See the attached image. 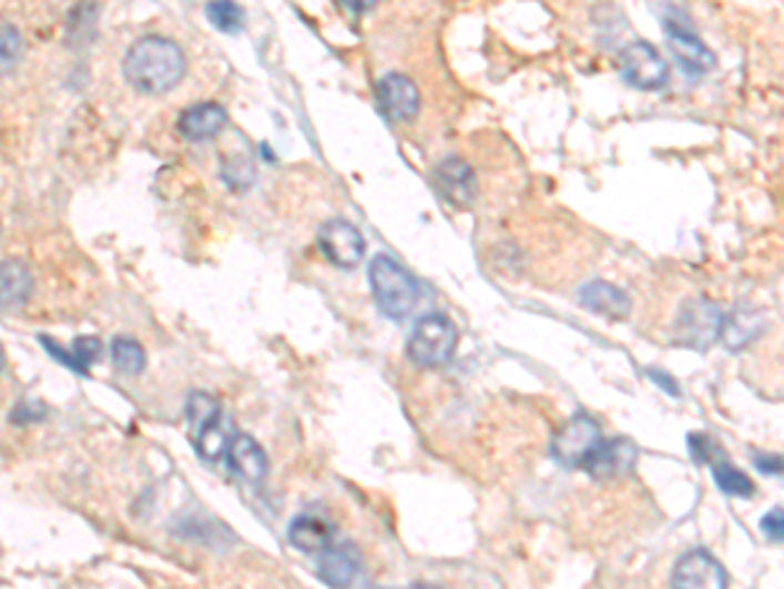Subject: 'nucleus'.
<instances>
[{
  "mask_svg": "<svg viewBox=\"0 0 784 589\" xmlns=\"http://www.w3.org/2000/svg\"><path fill=\"white\" fill-rule=\"evenodd\" d=\"M646 375L654 377V383L662 385L666 393H672V396H680V388H678V383L672 380V375L662 373V369H646Z\"/></svg>",
  "mask_w": 784,
  "mask_h": 589,
  "instance_id": "29",
  "label": "nucleus"
},
{
  "mask_svg": "<svg viewBox=\"0 0 784 589\" xmlns=\"http://www.w3.org/2000/svg\"><path fill=\"white\" fill-rule=\"evenodd\" d=\"M435 179H437L439 194H442L447 202H452V205H458V207L471 205V202L476 200V194H479L476 171L466 163L464 158H456V155L445 158L442 163H439L435 169Z\"/></svg>",
  "mask_w": 784,
  "mask_h": 589,
  "instance_id": "11",
  "label": "nucleus"
},
{
  "mask_svg": "<svg viewBox=\"0 0 784 589\" xmlns=\"http://www.w3.org/2000/svg\"><path fill=\"white\" fill-rule=\"evenodd\" d=\"M369 286L375 296L377 309L385 317L403 323L414 315L421 304V286L400 262H395L390 254H377L369 265Z\"/></svg>",
  "mask_w": 784,
  "mask_h": 589,
  "instance_id": "2",
  "label": "nucleus"
},
{
  "mask_svg": "<svg viewBox=\"0 0 784 589\" xmlns=\"http://www.w3.org/2000/svg\"><path fill=\"white\" fill-rule=\"evenodd\" d=\"M724 315L714 302L709 299H691L680 309L675 323V341L680 346L695 348V352H706L709 346L720 341Z\"/></svg>",
  "mask_w": 784,
  "mask_h": 589,
  "instance_id": "5",
  "label": "nucleus"
},
{
  "mask_svg": "<svg viewBox=\"0 0 784 589\" xmlns=\"http://www.w3.org/2000/svg\"><path fill=\"white\" fill-rule=\"evenodd\" d=\"M727 569L709 550H688L672 569L670 589H727Z\"/></svg>",
  "mask_w": 784,
  "mask_h": 589,
  "instance_id": "8",
  "label": "nucleus"
},
{
  "mask_svg": "<svg viewBox=\"0 0 784 589\" xmlns=\"http://www.w3.org/2000/svg\"><path fill=\"white\" fill-rule=\"evenodd\" d=\"M622 79L643 92H656L670 82V63L651 42H630L620 53Z\"/></svg>",
  "mask_w": 784,
  "mask_h": 589,
  "instance_id": "6",
  "label": "nucleus"
},
{
  "mask_svg": "<svg viewBox=\"0 0 784 589\" xmlns=\"http://www.w3.org/2000/svg\"><path fill=\"white\" fill-rule=\"evenodd\" d=\"M123 77L142 94L171 92L186 77V55L173 40L146 34L123 58Z\"/></svg>",
  "mask_w": 784,
  "mask_h": 589,
  "instance_id": "1",
  "label": "nucleus"
},
{
  "mask_svg": "<svg viewBox=\"0 0 784 589\" xmlns=\"http://www.w3.org/2000/svg\"><path fill=\"white\" fill-rule=\"evenodd\" d=\"M688 448H691V454L699 464H712V456L709 454L714 450V443L709 438H703V435H688Z\"/></svg>",
  "mask_w": 784,
  "mask_h": 589,
  "instance_id": "26",
  "label": "nucleus"
},
{
  "mask_svg": "<svg viewBox=\"0 0 784 589\" xmlns=\"http://www.w3.org/2000/svg\"><path fill=\"white\" fill-rule=\"evenodd\" d=\"M712 475L714 483L720 487L722 492H727L732 498H751L753 492H756V487H753L751 477L745 475V471H740L737 467H732L730 461H712Z\"/></svg>",
  "mask_w": 784,
  "mask_h": 589,
  "instance_id": "21",
  "label": "nucleus"
},
{
  "mask_svg": "<svg viewBox=\"0 0 784 589\" xmlns=\"http://www.w3.org/2000/svg\"><path fill=\"white\" fill-rule=\"evenodd\" d=\"M225 458H228V467L236 471V475L248 479V483H262V479L267 477V454L252 435H233L228 450H225Z\"/></svg>",
  "mask_w": 784,
  "mask_h": 589,
  "instance_id": "14",
  "label": "nucleus"
},
{
  "mask_svg": "<svg viewBox=\"0 0 784 589\" xmlns=\"http://www.w3.org/2000/svg\"><path fill=\"white\" fill-rule=\"evenodd\" d=\"M458 327L442 312H429L416 323L408 338V359L419 367H442L456 356Z\"/></svg>",
  "mask_w": 784,
  "mask_h": 589,
  "instance_id": "3",
  "label": "nucleus"
},
{
  "mask_svg": "<svg viewBox=\"0 0 784 589\" xmlns=\"http://www.w3.org/2000/svg\"><path fill=\"white\" fill-rule=\"evenodd\" d=\"M406 589H439V587H429V585H414V587H406Z\"/></svg>",
  "mask_w": 784,
  "mask_h": 589,
  "instance_id": "30",
  "label": "nucleus"
},
{
  "mask_svg": "<svg viewBox=\"0 0 784 589\" xmlns=\"http://www.w3.org/2000/svg\"><path fill=\"white\" fill-rule=\"evenodd\" d=\"M602 443V427L591 417H586V414H576V417L568 419L566 425H562V430L554 435L552 456L562 467L589 469V464L597 458Z\"/></svg>",
  "mask_w": 784,
  "mask_h": 589,
  "instance_id": "4",
  "label": "nucleus"
},
{
  "mask_svg": "<svg viewBox=\"0 0 784 589\" xmlns=\"http://www.w3.org/2000/svg\"><path fill=\"white\" fill-rule=\"evenodd\" d=\"M317 246L327 262L343 271H354L366 254V238L346 217H329L319 225Z\"/></svg>",
  "mask_w": 784,
  "mask_h": 589,
  "instance_id": "7",
  "label": "nucleus"
},
{
  "mask_svg": "<svg viewBox=\"0 0 784 589\" xmlns=\"http://www.w3.org/2000/svg\"><path fill=\"white\" fill-rule=\"evenodd\" d=\"M377 100L390 121H410L421 111V92L406 74H387L377 84Z\"/></svg>",
  "mask_w": 784,
  "mask_h": 589,
  "instance_id": "9",
  "label": "nucleus"
},
{
  "mask_svg": "<svg viewBox=\"0 0 784 589\" xmlns=\"http://www.w3.org/2000/svg\"><path fill=\"white\" fill-rule=\"evenodd\" d=\"M666 42H670V53L675 61L683 65L691 74H706L716 65V55L706 48L699 34H693L691 29H683L675 21H666L664 24Z\"/></svg>",
  "mask_w": 784,
  "mask_h": 589,
  "instance_id": "10",
  "label": "nucleus"
},
{
  "mask_svg": "<svg viewBox=\"0 0 784 589\" xmlns=\"http://www.w3.org/2000/svg\"><path fill=\"white\" fill-rule=\"evenodd\" d=\"M761 532H764V537H766L768 542L782 545V537H784V511H782V506H774L772 511H768L764 519H761Z\"/></svg>",
  "mask_w": 784,
  "mask_h": 589,
  "instance_id": "25",
  "label": "nucleus"
},
{
  "mask_svg": "<svg viewBox=\"0 0 784 589\" xmlns=\"http://www.w3.org/2000/svg\"><path fill=\"white\" fill-rule=\"evenodd\" d=\"M288 542L296 550L309 552V556H319L322 550H327L329 545L335 542V527L322 519V516L302 514L291 521Z\"/></svg>",
  "mask_w": 784,
  "mask_h": 589,
  "instance_id": "16",
  "label": "nucleus"
},
{
  "mask_svg": "<svg viewBox=\"0 0 784 589\" xmlns=\"http://www.w3.org/2000/svg\"><path fill=\"white\" fill-rule=\"evenodd\" d=\"M362 571V558L350 542H333L317 556V577L333 589H348Z\"/></svg>",
  "mask_w": 784,
  "mask_h": 589,
  "instance_id": "12",
  "label": "nucleus"
},
{
  "mask_svg": "<svg viewBox=\"0 0 784 589\" xmlns=\"http://www.w3.org/2000/svg\"><path fill=\"white\" fill-rule=\"evenodd\" d=\"M635 458H639V446H635L633 440L612 438L602 443L597 458H593L586 471H589L591 477H618L633 469Z\"/></svg>",
  "mask_w": 784,
  "mask_h": 589,
  "instance_id": "17",
  "label": "nucleus"
},
{
  "mask_svg": "<svg viewBox=\"0 0 784 589\" xmlns=\"http://www.w3.org/2000/svg\"><path fill=\"white\" fill-rule=\"evenodd\" d=\"M110 356H113L115 369L123 375H142L146 365L144 348L134 338H115L113 348H110Z\"/></svg>",
  "mask_w": 784,
  "mask_h": 589,
  "instance_id": "22",
  "label": "nucleus"
},
{
  "mask_svg": "<svg viewBox=\"0 0 784 589\" xmlns=\"http://www.w3.org/2000/svg\"><path fill=\"white\" fill-rule=\"evenodd\" d=\"M228 126V111L220 103H200L186 108L179 119V131L189 142H207Z\"/></svg>",
  "mask_w": 784,
  "mask_h": 589,
  "instance_id": "13",
  "label": "nucleus"
},
{
  "mask_svg": "<svg viewBox=\"0 0 784 589\" xmlns=\"http://www.w3.org/2000/svg\"><path fill=\"white\" fill-rule=\"evenodd\" d=\"M581 304L591 309L593 315H602L610 319H625L633 309L630 296L620 286L607 281H591L589 286L581 288Z\"/></svg>",
  "mask_w": 784,
  "mask_h": 589,
  "instance_id": "15",
  "label": "nucleus"
},
{
  "mask_svg": "<svg viewBox=\"0 0 784 589\" xmlns=\"http://www.w3.org/2000/svg\"><path fill=\"white\" fill-rule=\"evenodd\" d=\"M6 365V354H3V346H0V369H3Z\"/></svg>",
  "mask_w": 784,
  "mask_h": 589,
  "instance_id": "31",
  "label": "nucleus"
},
{
  "mask_svg": "<svg viewBox=\"0 0 784 589\" xmlns=\"http://www.w3.org/2000/svg\"><path fill=\"white\" fill-rule=\"evenodd\" d=\"M21 50H24V42H21L19 29L0 24V77L13 71V65H17L21 58Z\"/></svg>",
  "mask_w": 784,
  "mask_h": 589,
  "instance_id": "23",
  "label": "nucleus"
},
{
  "mask_svg": "<svg viewBox=\"0 0 784 589\" xmlns=\"http://www.w3.org/2000/svg\"><path fill=\"white\" fill-rule=\"evenodd\" d=\"M186 419L189 430H192V438L196 443L204 433L223 425V406H220L217 398L210 396L207 390H194L192 396L186 398Z\"/></svg>",
  "mask_w": 784,
  "mask_h": 589,
  "instance_id": "20",
  "label": "nucleus"
},
{
  "mask_svg": "<svg viewBox=\"0 0 784 589\" xmlns=\"http://www.w3.org/2000/svg\"><path fill=\"white\" fill-rule=\"evenodd\" d=\"M207 19L220 32H238L241 24H244V9L236 3H210Z\"/></svg>",
  "mask_w": 784,
  "mask_h": 589,
  "instance_id": "24",
  "label": "nucleus"
},
{
  "mask_svg": "<svg viewBox=\"0 0 784 589\" xmlns=\"http://www.w3.org/2000/svg\"><path fill=\"white\" fill-rule=\"evenodd\" d=\"M756 469L764 471V475H782V458L780 456H756Z\"/></svg>",
  "mask_w": 784,
  "mask_h": 589,
  "instance_id": "28",
  "label": "nucleus"
},
{
  "mask_svg": "<svg viewBox=\"0 0 784 589\" xmlns=\"http://www.w3.org/2000/svg\"><path fill=\"white\" fill-rule=\"evenodd\" d=\"M766 327V317L761 312H753L749 307H740L730 315H724L720 341L730 352H743L745 346H751L753 341L761 336V331Z\"/></svg>",
  "mask_w": 784,
  "mask_h": 589,
  "instance_id": "18",
  "label": "nucleus"
},
{
  "mask_svg": "<svg viewBox=\"0 0 784 589\" xmlns=\"http://www.w3.org/2000/svg\"><path fill=\"white\" fill-rule=\"evenodd\" d=\"M34 288L32 271L21 260L0 262V309H19Z\"/></svg>",
  "mask_w": 784,
  "mask_h": 589,
  "instance_id": "19",
  "label": "nucleus"
},
{
  "mask_svg": "<svg viewBox=\"0 0 784 589\" xmlns=\"http://www.w3.org/2000/svg\"><path fill=\"white\" fill-rule=\"evenodd\" d=\"M42 414H45L42 406H37L32 402H21V404H17V409L11 412V422H17V425H27V422L42 419Z\"/></svg>",
  "mask_w": 784,
  "mask_h": 589,
  "instance_id": "27",
  "label": "nucleus"
}]
</instances>
